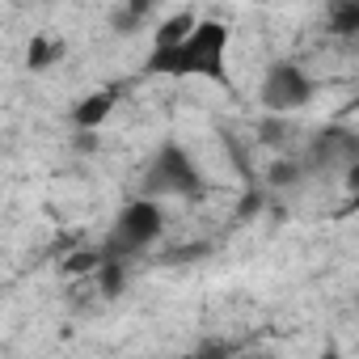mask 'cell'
Instances as JSON below:
<instances>
[{
  "label": "cell",
  "mask_w": 359,
  "mask_h": 359,
  "mask_svg": "<svg viewBox=\"0 0 359 359\" xmlns=\"http://www.w3.org/2000/svg\"><path fill=\"white\" fill-rule=\"evenodd\" d=\"M229 43L233 30L216 18H199L177 43L169 47H152L148 55V72H165V76H203L224 85L229 81Z\"/></svg>",
  "instance_id": "6da1fadb"
},
{
  "label": "cell",
  "mask_w": 359,
  "mask_h": 359,
  "mask_svg": "<svg viewBox=\"0 0 359 359\" xmlns=\"http://www.w3.org/2000/svg\"><path fill=\"white\" fill-rule=\"evenodd\" d=\"M140 187H144V199H152V203H161V199H203V191H208L199 161L177 140H165L148 156Z\"/></svg>",
  "instance_id": "7a4b0ae2"
},
{
  "label": "cell",
  "mask_w": 359,
  "mask_h": 359,
  "mask_svg": "<svg viewBox=\"0 0 359 359\" xmlns=\"http://www.w3.org/2000/svg\"><path fill=\"white\" fill-rule=\"evenodd\" d=\"M161 233H165V212H161V203H152V199H144V195H140V199H127V203L118 208L110 233H106L102 258H106V262H127V258L152 250V245L161 241Z\"/></svg>",
  "instance_id": "3957f363"
},
{
  "label": "cell",
  "mask_w": 359,
  "mask_h": 359,
  "mask_svg": "<svg viewBox=\"0 0 359 359\" xmlns=\"http://www.w3.org/2000/svg\"><path fill=\"white\" fill-rule=\"evenodd\" d=\"M317 93V81L304 72V64L296 60H275L266 72H262V85H258V106L271 114V118H292L296 110H304Z\"/></svg>",
  "instance_id": "277c9868"
},
{
  "label": "cell",
  "mask_w": 359,
  "mask_h": 359,
  "mask_svg": "<svg viewBox=\"0 0 359 359\" xmlns=\"http://www.w3.org/2000/svg\"><path fill=\"white\" fill-rule=\"evenodd\" d=\"M355 156H359V144H355V135L346 131V127H325V131H317L313 135V144H309V165L313 169H334V165H342V169H355Z\"/></svg>",
  "instance_id": "5b68a950"
},
{
  "label": "cell",
  "mask_w": 359,
  "mask_h": 359,
  "mask_svg": "<svg viewBox=\"0 0 359 359\" xmlns=\"http://www.w3.org/2000/svg\"><path fill=\"white\" fill-rule=\"evenodd\" d=\"M114 106H118V93H114V89H97V93H89V97H81V102L72 106V127L85 131V135H93V131L114 114Z\"/></svg>",
  "instance_id": "8992f818"
},
{
  "label": "cell",
  "mask_w": 359,
  "mask_h": 359,
  "mask_svg": "<svg viewBox=\"0 0 359 359\" xmlns=\"http://www.w3.org/2000/svg\"><path fill=\"white\" fill-rule=\"evenodd\" d=\"M64 39H51V34H34L30 39V47H26V68H34V72H43V68H51L55 60H64Z\"/></svg>",
  "instance_id": "52a82bcc"
},
{
  "label": "cell",
  "mask_w": 359,
  "mask_h": 359,
  "mask_svg": "<svg viewBox=\"0 0 359 359\" xmlns=\"http://www.w3.org/2000/svg\"><path fill=\"white\" fill-rule=\"evenodd\" d=\"M195 22H199L195 13H173L169 22H161V26H156V47H169V43H177V39H182V34H187Z\"/></svg>",
  "instance_id": "ba28073f"
},
{
  "label": "cell",
  "mask_w": 359,
  "mask_h": 359,
  "mask_svg": "<svg viewBox=\"0 0 359 359\" xmlns=\"http://www.w3.org/2000/svg\"><path fill=\"white\" fill-rule=\"evenodd\" d=\"M187 359H233V346H229V342H203V346H195Z\"/></svg>",
  "instance_id": "9c48e42d"
},
{
  "label": "cell",
  "mask_w": 359,
  "mask_h": 359,
  "mask_svg": "<svg viewBox=\"0 0 359 359\" xmlns=\"http://www.w3.org/2000/svg\"><path fill=\"white\" fill-rule=\"evenodd\" d=\"M271 182H275V187H283V182H300V165H296V161H292V165H287V161H279V165H275V173H271Z\"/></svg>",
  "instance_id": "30bf717a"
},
{
  "label": "cell",
  "mask_w": 359,
  "mask_h": 359,
  "mask_svg": "<svg viewBox=\"0 0 359 359\" xmlns=\"http://www.w3.org/2000/svg\"><path fill=\"white\" fill-rule=\"evenodd\" d=\"M317 359H342V355H338V351H321Z\"/></svg>",
  "instance_id": "8fae6325"
},
{
  "label": "cell",
  "mask_w": 359,
  "mask_h": 359,
  "mask_svg": "<svg viewBox=\"0 0 359 359\" xmlns=\"http://www.w3.org/2000/svg\"><path fill=\"white\" fill-rule=\"evenodd\" d=\"M0 321H5V300H0Z\"/></svg>",
  "instance_id": "7c38bea8"
},
{
  "label": "cell",
  "mask_w": 359,
  "mask_h": 359,
  "mask_svg": "<svg viewBox=\"0 0 359 359\" xmlns=\"http://www.w3.org/2000/svg\"><path fill=\"white\" fill-rule=\"evenodd\" d=\"M177 359H187V355H177Z\"/></svg>",
  "instance_id": "4fadbf2b"
},
{
  "label": "cell",
  "mask_w": 359,
  "mask_h": 359,
  "mask_svg": "<svg viewBox=\"0 0 359 359\" xmlns=\"http://www.w3.org/2000/svg\"><path fill=\"white\" fill-rule=\"evenodd\" d=\"M258 359H266V355H258Z\"/></svg>",
  "instance_id": "5bb4252c"
}]
</instances>
